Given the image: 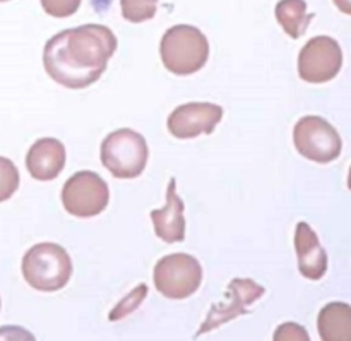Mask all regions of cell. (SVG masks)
<instances>
[{
	"label": "cell",
	"instance_id": "cell-4",
	"mask_svg": "<svg viewBox=\"0 0 351 341\" xmlns=\"http://www.w3.org/2000/svg\"><path fill=\"white\" fill-rule=\"evenodd\" d=\"M149 158L146 139L132 129H119L101 143V163L113 177L136 178L144 172Z\"/></svg>",
	"mask_w": 351,
	"mask_h": 341
},
{
	"label": "cell",
	"instance_id": "cell-8",
	"mask_svg": "<svg viewBox=\"0 0 351 341\" xmlns=\"http://www.w3.org/2000/svg\"><path fill=\"white\" fill-rule=\"evenodd\" d=\"M343 50L331 36H315L305 43L298 55V74L304 81L322 84L339 74Z\"/></svg>",
	"mask_w": 351,
	"mask_h": 341
},
{
	"label": "cell",
	"instance_id": "cell-13",
	"mask_svg": "<svg viewBox=\"0 0 351 341\" xmlns=\"http://www.w3.org/2000/svg\"><path fill=\"white\" fill-rule=\"evenodd\" d=\"M185 206L175 191V178H170L167 189V204L163 209L151 211L154 232L163 242L175 244L185 239Z\"/></svg>",
	"mask_w": 351,
	"mask_h": 341
},
{
	"label": "cell",
	"instance_id": "cell-3",
	"mask_svg": "<svg viewBox=\"0 0 351 341\" xmlns=\"http://www.w3.org/2000/svg\"><path fill=\"white\" fill-rule=\"evenodd\" d=\"M23 277L38 292L60 290L72 277L71 256L58 244H36L24 254Z\"/></svg>",
	"mask_w": 351,
	"mask_h": 341
},
{
	"label": "cell",
	"instance_id": "cell-14",
	"mask_svg": "<svg viewBox=\"0 0 351 341\" xmlns=\"http://www.w3.org/2000/svg\"><path fill=\"white\" fill-rule=\"evenodd\" d=\"M317 329L322 341H351V305L331 302L321 309Z\"/></svg>",
	"mask_w": 351,
	"mask_h": 341
},
{
	"label": "cell",
	"instance_id": "cell-11",
	"mask_svg": "<svg viewBox=\"0 0 351 341\" xmlns=\"http://www.w3.org/2000/svg\"><path fill=\"white\" fill-rule=\"evenodd\" d=\"M65 167V148L53 137L38 139L26 154V168L36 180L48 182L57 178Z\"/></svg>",
	"mask_w": 351,
	"mask_h": 341
},
{
	"label": "cell",
	"instance_id": "cell-16",
	"mask_svg": "<svg viewBox=\"0 0 351 341\" xmlns=\"http://www.w3.org/2000/svg\"><path fill=\"white\" fill-rule=\"evenodd\" d=\"M122 14L130 23H143L156 14L158 3L154 0H122Z\"/></svg>",
	"mask_w": 351,
	"mask_h": 341
},
{
	"label": "cell",
	"instance_id": "cell-23",
	"mask_svg": "<svg viewBox=\"0 0 351 341\" xmlns=\"http://www.w3.org/2000/svg\"><path fill=\"white\" fill-rule=\"evenodd\" d=\"M348 189L351 191V167H350V174H348Z\"/></svg>",
	"mask_w": 351,
	"mask_h": 341
},
{
	"label": "cell",
	"instance_id": "cell-2",
	"mask_svg": "<svg viewBox=\"0 0 351 341\" xmlns=\"http://www.w3.org/2000/svg\"><path fill=\"white\" fill-rule=\"evenodd\" d=\"M160 55L163 65L177 75L201 71L209 57V43L201 30L189 24H177L161 38Z\"/></svg>",
	"mask_w": 351,
	"mask_h": 341
},
{
	"label": "cell",
	"instance_id": "cell-5",
	"mask_svg": "<svg viewBox=\"0 0 351 341\" xmlns=\"http://www.w3.org/2000/svg\"><path fill=\"white\" fill-rule=\"evenodd\" d=\"M202 281V266L191 254H170L161 257L154 266V285L167 298L191 297Z\"/></svg>",
	"mask_w": 351,
	"mask_h": 341
},
{
	"label": "cell",
	"instance_id": "cell-9",
	"mask_svg": "<svg viewBox=\"0 0 351 341\" xmlns=\"http://www.w3.org/2000/svg\"><path fill=\"white\" fill-rule=\"evenodd\" d=\"M223 119V108L215 103H185L168 117V130L177 139H194L201 134H213Z\"/></svg>",
	"mask_w": 351,
	"mask_h": 341
},
{
	"label": "cell",
	"instance_id": "cell-15",
	"mask_svg": "<svg viewBox=\"0 0 351 341\" xmlns=\"http://www.w3.org/2000/svg\"><path fill=\"white\" fill-rule=\"evenodd\" d=\"M276 19L287 34L291 38H300L307 30L314 16L307 14V3L302 0H283L276 5Z\"/></svg>",
	"mask_w": 351,
	"mask_h": 341
},
{
	"label": "cell",
	"instance_id": "cell-10",
	"mask_svg": "<svg viewBox=\"0 0 351 341\" xmlns=\"http://www.w3.org/2000/svg\"><path fill=\"white\" fill-rule=\"evenodd\" d=\"M264 295V287L257 285L256 281L249 280V278H235L232 280V283L228 285V290H226V298L228 301L223 302L219 305H213L211 312H209L208 319L202 325V328L199 329L197 335L202 333H208L209 329L216 328V326L223 325V322L230 321V319L237 318V316L243 314L247 311L249 305H252L257 298H261Z\"/></svg>",
	"mask_w": 351,
	"mask_h": 341
},
{
	"label": "cell",
	"instance_id": "cell-1",
	"mask_svg": "<svg viewBox=\"0 0 351 341\" xmlns=\"http://www.w3.org/2000/svg\"><path fill=\"white\" fill-rule=\"evenodd\" d=\"M117 47V36L103 24H84L64 30L45 45V71L64 88H88L106 71Z\"/></svg>",
	"mask_w": 351,
	"mask_h": 341
},
{
	"label": "cell",
	"instance_id": "cell-22",
	"mask_svg": "<svg viewBox=\"0 0 351 341\" xmlns=\"http://www.w3.org/2000/svg\"><path fill=\"white\" fill-rule=\"evenodd\" d=\"M336 5L339 7V9L341 10H345V12H348V14H351V2H336Z\"/></svg>",
	"mask_w": 351,
	"mask_h": 341
},
{
	"label": "cell",
	"instance_id": "cell-20",
	"mask_svg": "<svg viewBox=\"0 0 351 341\" xmlns=\"http://www.w3.org/2000/svg\"><path fill=\"white\" fill-rule=\"evenodd\" d=\"M0 341H36V338L21 326H2Z\"/></svg>",
	"mask_w": 351,
	"mask_h": 341
},
{
	"label": "cell",
	"instance_id": "cell-17",
	"mask_svg": "<svg viewBox=\"0 0 351 341\" xmlns=\"http://www.w3.org/2000/svg\"><path fill=\"white\" fill-rule=\"evenodd\" d=\"M19 187V170L9 158L0 156V202L12 198Z\"/></svg>",
	"mask_w": 351,
	"mask_h": 341
},
{
	"label": "cell",
	"instance_id": "cell-6",
	"mask_svg": "<svg viewBox=\"0 0 351 341\" xmlns=\"http://www.w3.org/2000/svg\"><path fill=\"white\" fill-rule=\"evenodd\" d=\"M293 143L302 156L317 163L335 161L343 150L338 130L317 115H307L295 124Z\"/></svg>",
	"mask_w": 351,
	"mask_h": 341
},
{
	"label": "cell",
	"instance_id": "cell-19",
	"mask_svg": "<svg viewBox=\"0 0 351 341\" xmlns=\"http://www.w3.org/2000/svg\"><path fill=\"white\" fill-rule=\"evenodd\" d=\"M43 9L47 10L48 14L51 16H57V17H65V16H71L77 10L79 7V0H74V2H67V0H62V2H41Z\"/></svg>",
	"mask_w": 351,
	"mask_h": 341
},
{
	"label": "cell",
	"instance_id": "cell-12",
	"mask_svg": "<svg viewBox=\"0 0 351 341\" xmlns=\"http://www.w3.org/2000/svg\"><path fill=\"white\" fill-rule=\"evenodd\" d=\"M295 250L298 270L308 280H321L328 271V254L322 249L319 237L311 225L300 222L295 230Z\"/></svg>",
	"mask_w": 351,
	"mask_h": 341
},
{
	"label": "cell",
	"instance_id": "cell-21",
	"mask_svg": "<svg viewBox=\"0 0 351 341\" xmlns=\"http://www.w3.org/2000/svg\"><path fill=\"white\" fill-rule=\"evenodd\" d=\"M144 295H146V287H144V285H141L139 288H136V290L130 292V295L125 298V301H122L119 305H117V309L112 312V316H110V318L117 319V316H119L120 312L125 309V305H129V309H127V314H129L130 311H134V309L141 304V302H132V301H136V298H139V297H144Z\"/></svg>",
	"mask_w": 351,
	"mask_h": 341
},
{
	"label": "cell",
	"instance_id": "cell-18",
	"mask_svg": "<svg viewBox=\"0 0 351 341\" xmlns=\"http://www.w3.org/2000/svg\"><path fill=\"white\" fill-rule=\"evenodd\" d=\"M273 341H311L307 329L297 322H283L274 331Z\"/></svg>",
	"mask_w": 351,
	"mask_h": 341
},
{
	"label": "cell",
	"instance_id": "cell-7",
	"mask_svg": "<svg viewBox=\"0 0 351 341\" xmlns=\"http://www.w3.org/2000/svg\"><path fill=\"white\" fill-rule=\"evenodd\" d=\"M110 201L108 184L95 172H77L62 189L65 211L79 218H91L105 211Z\"/></svg>",
	"mask_w": 351,
	"mask_h": 341
}]
</instances>
